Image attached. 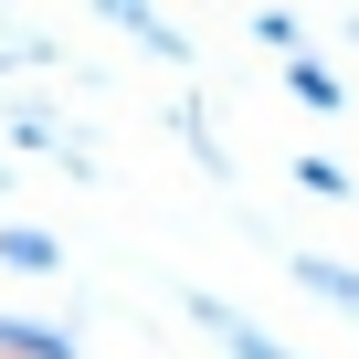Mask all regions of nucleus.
<instances>
[{
	"instance_id": "nucleus-1",
	"label": "nucleus",
	"mask_w": 359,
	"mask_h": 359,
	"mask_svg": "<svg viewBox=\"0 0 359 359\" xmlns=\"http://www.w3.org/2000/svg\"><path fill=\"white\" fill-rule=\"evenodd\" d=\"M296 275H306V285H317V296H338V306H359V275H348V264H327V254H306V264H296Z\"/></svg>"
}]
</instances>
